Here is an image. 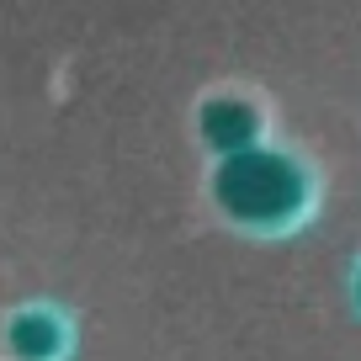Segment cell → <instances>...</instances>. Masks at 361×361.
<instances>
[{
    "label": "cell",
    "instance_id": "obj_2",
    "mask_svg": "<svg viewBox=\"0 0 361 361\" xmlns=\"http://www.w3.org/2000/svg\"><path fill=\"white\" fill-rule=\"evenodd\" d=\"M356 298H361V282H356Z\"/></svg>",
    "mask_w": 361,
    "mask_h": 361
},
{
    "label": "cell",
    "instance_id": "obj_1",
    "mask_svg": "<svg viewBox=\"0 0 361 361\" xmlns=\"http://www.w3.org/2000/svg\"><path fill=\"white\" fill-rule=\"evenodd\" d=\"M6 345L16 361H59L64 356V319L48 308H22L6 329Z\"/></svg>",
    "mask_w": 361,
    "mask_h": 361
}]
</instances>
